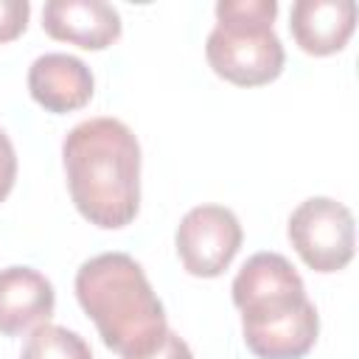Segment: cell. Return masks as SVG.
Segmentation results:
<instances>
[{
	"instance_id": "obj_1",
	"label": "cell",
	"mask_w": 359,
	"mask_h": 359,
	"mask_svg": "<svg viewBox=\"0 0 359 359\" xmlns=\"http://www.w3.org/2000/svg\"><path fill=\"white\" fill-rule=\"evenodd\" d=\"M76 210L101 230H121L140 210V143L118 118L76 123L62 143Z\"/></svg>"
},
{
	"instance_id": "obj_2",
	"label": "cell",
	"mask_w": 359,
	"mask_h": 359,
	"mask_svg": "<svg viewBox=\"0 0 359 359\" xmlns=\"http://www.w3.org/2000/svg\"><path fill=\"white\" fill-rule=\"evenodd\" d=\"M244 345L258 359H303L320 334V314L303 278L280 252H255L233 278Z\"/></svg>"
},
{
	"instance_id": "obj_3",
	"label": "cell",
	"mask_w": 359,
	"mask_h": 359,
	"mask_svg": "<svg viewBox=\"0 0 359 359\" xmlns=\"http://www.w3.org/2000/svg\"><path fill=\"white\" fill-rule=\"evenodd\" d=\"M76 297L95 323L101 342L126 356L151 353L165 331V309L143 266L126 252H101L76 272Z\"/></svg>"
},
{
	"instance_id": "obj_4",
	"label": "cell",
	"mask_w": 359,
	"mask_h": 359,
	"mask_svg": "<svg viewBox=\"0 0 359 359\" xmlns=\"http://www.w3.org/2000/svg\"><path fill=\"white\" fill-rule=\"evenodd\" d=\"M275 0H219L205 56L210 70L236 87H261L283 73V45L272 28Z\"/></svg>"
},
{
	"instance_id": "obj_5",
	"label": "cell",
	"mask_w": 359,
	"mask_h": 359,
	"mask_svg": "<svg viewBox=\"0 0 359 359\" xmlns=\"http://www.w3.org/2000/svg\"><path fill=\"white\" fill-rule=\"evenodd\" d=\"M286 233L300 261L314 272H339L353 258V213L331 196H311L300 202L289 216Z\"/></svg>"
},
{
	"instance_id": "obj_6",
	"label": "cell",
	"mask_w": 359,
	"mask_h": 359,
	"mask_svg": "<svg viewBox=\"0 0 359 359\" xmlns=\"http://www.w3.org/2000/svg\"><path fill=\"white\" fill-rule=\"evenodd\" d=\"M244 230L238 216L224 205L191 208L174 236L177 255L188 275L219 278L241 250Z\"/></svg>"
},
{
	"instance_id": "obj_7",
	"label": "cell",
	"mask_w": 359,
	"mask_h": 359,
	"mask_svg": "<svg viewBox=\"0 0 359 359\" xmlns=\"http://www.w3.org/2000/svg\"><path fill=\"white\" fill-rule=\"evenodd\" d=\"M42 28L50 39L104 50L121 36V14L104 0H50L42 8Z\"/></svg>"
},
{
	"instance_id": "obj_8",
	"label": "cell",
	"mask_w": 359,
	"mask_h": 359,
	"mask_svg": "<svg viewBox=\"0 0 359 359\" xmlns=\"http://www.w3.org/2000/svg\"><path fill=\"white\" fill-rule=\"evenodd\" d=\"M93 73L90 67L70 53H42L28 67V93L31 98L53 115L76 112L93 98Z\"/></svg>"
},
{
	"instance_id": "obj_9",
	"label": "cell",
	"mask_w": 359,
	"mask_h": 359,
	"mask_svg": "<svg viewBox=\"0 0 359 359\" xmlns=\"http://www.w3.org/2000/svg\"><path fill=\"white\" fill-rule=\"evenodd\" d=\"M56 309L53 283L31 266L0 269V334L20 337L50 323Z\"/></svg>"
},
{
	"instance_id": "obj_10",
	"label": "cell",
	"mask_w": 359,
	"mask_h": 359,
	"mask_svg": "<svg viewBox=\"0 0 359 359\" xmlns=\"http://www.w3.org/2000/svg\"><path fill=\"white\" fill-rule=\"evenodd\" d=\"M356 28L353 0H297L289 14V31L300 50L311 56L339 53Z\"/></svg>"
},
{
	"instance_id": "obj_11",
	"label": "cell",
	"mask_w": 359,
	"mask_h": 359,
	"mask_svg": "<svg viewBox=\"0 0 359 359\" xmlns=\"http://www.w3.org/2000/svg\"><path fill=\"white\" fill-rule=\"evenodd\" d=\"M20 359H93V351L76 331L45 323L31 331Z\"/></svg>"
},
{
	"instance_id": "obj_12",
	"label": "cell",
	"mask_w": 359,
	"mask_h": 359,
	"mask_svg": "<svg viewBox=\"0 0 359 359\" xmlns=\"http://www.w3.org/2000/svg\"><path fill=\"white\" fill-rule=\"evenodd\" d=\"M31 17L28 0H0V45L17 39Z\"/></svg>"
},
{
	"instance_id": "obj_13",
	"label": "cell",
	"mask_w": 359,
	"mask_h": 359,
	"mask_svg": "<svg viewBox=\"0 0 359 359\" xmlns=\"http://www.w3.org/2000/svg\"><path fill=\"white\" fill-rule=\"evenodd\" d=\"M17 180V151L8 140V135L0 129V202L11 194Z\"/></svg>"
},
{
	"instance_id": "obj_14",
	"label": "cell",
	"mask_w": 359,
	"mask_h": 359,
	"mask_svg": "<svg viewBox=\"0 0 359 359\" xmlns=\"http://www.w3.org/2000/svg\"><path fill=\"white\" fill-rule=\"evenodd\" d=\"M126 359H194V353H191L188 342L177 331L168 328L165 337H163V342L151 353H146V356H126Z\"/></svg>"
}]
</instances>
